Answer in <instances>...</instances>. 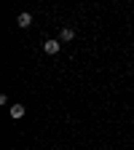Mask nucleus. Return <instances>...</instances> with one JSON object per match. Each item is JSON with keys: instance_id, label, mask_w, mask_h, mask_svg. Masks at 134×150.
I'll list each match as a JSON object with an SVG mask.
<instances>
[{"instance_id": "obj_1", "label": "nucleus", "mask_w": 134, "mask_h": 150, "mask_svg": "<svg viewBox=\"0 0 134 150\" xmlns=\"http://www.w3.org/2000/svg\"><path fill=\"white\" fill-rule=\"evenodd\" d=\"M30 24H32V13H30V11H22V13L16 16V27H22V30H27Z\"/></svg>"}, {"instance_id": "obj_2", "label": "nucleus", "mask_w": 134, "mask_h": 150, "mask_svg": "<svg viewBox=\"0 0 134 150\" xmlns=\"http://www.w3.org/2000/svg\"><path fill=\"white\" fill-rule=\"evenodd\" d=\"M24 112H27V110H24V105H19V102L8 107V115H11L13 121H16V118H24Z\"/></svg>"}, {"instance_id": "obj_3", "label": "nucleus", "mask_w": 134, "mask_h": 150, "mask_svg": "<svg viewBox=\"0 0 134 150\" xmlns=\"http://www.w3.org/2000/svg\"><path fill=\"white\" fill-rule=\"evenodd\" d=\"M59 46H62V43H59V40H54V38H51V40H46V43H43V51L54 56V54H59Z\"/></svg>"}, {"instance_id": "obj_4", "label": "nucleus", "mask_w": 134, "mask_h": 150, "mask_svg": "<svg viewBox=\"0 0 134 150\" xmlns=\"http://www.w3.org/2000/svg\"><path fill=\"white\" fill-rule=\"evenodd\" d=\"M72 38H75V30H72V27H62V30H59V40H62V43H70Z\"/></svg>"}]
</instances>
